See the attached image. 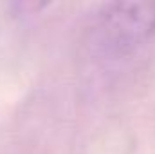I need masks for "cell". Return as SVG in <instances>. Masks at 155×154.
I'll return each mask as SVG.
<instances>
[{
    "instance_id": "1",
    "label": "cell",
    "mask_w": 155,
    "mask_h": 154,
    "mask_svg": "<svg viewBox=\"0 0 155 154\" xmlns=\"http://www.w3.org/2000/svg\"><path fill=\"white\" fill-rule=\"evenodd\" d=\"M96 35L101 49L124 56L155 35V2H112L97 16Z\"/></svg>"
}]
</instances>
